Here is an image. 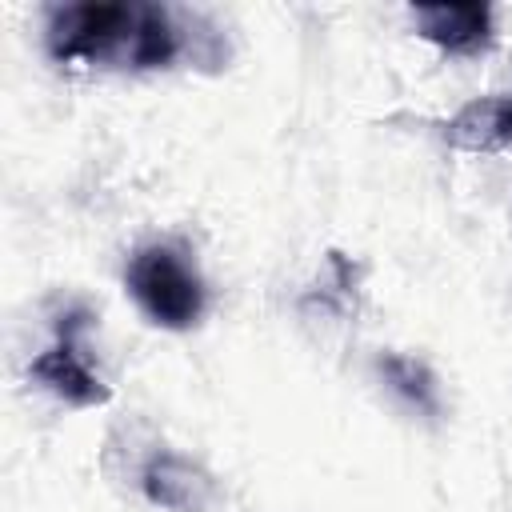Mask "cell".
Returning <instances> with one entry per match:
<instances>
[{"instance_id":"6da1fadb","label":"cell","mask_w":512,"mask_h":512,"mask_svg":"<svg viewBox=\"0 0 512 512\" xmlns=\"http://www.w3.org/2000/svg\"><path fill=\"white\" fill-rule=\"evenodd\" d=\"M48 52L60 64L148 72L180 60L184 28L164 4H64L48 16Z\"/></svg>"},{"instance_id":"7a4b0ae2","label":"cell","mask_w":512,"mask_h":512,"mask_svg":"<svg viewBox=\"0 0 512 512\" xmlns=\"http://www.w3.org/2000/svg\"><path fill=\"white\" fill-rule=\"evenodd\" d=\"M124 284L132 292V300L140 304V312L172 332H184L192 324H200L204 316V280L196 272V264L172 248V244H144L132 252L128 268H124Z\"/></svg>"},{"instance_id":"3957f363","label":"cell","mask_w":512,"mask_h":512,"mask_svg":"<svg viewBox=\"0 0 512 512\" xmlns=\"http://www.w3.org/2000/svg\"><path fill=\"white\" fill-rule=\"evenodd\" d=\"M84 320H88L84 312H68L64 324H60V340L28 364V376L72 408H100V404L112 400V388L88 368V360L80 352L76 332H80Z\"/></svg>"},{"instance_id":"277c9868","label":"cell","mask_w":512,"mask_h":512,"mask_svg":"<svg viewBox=\"0 0 512 512\" xmlns=\"http://www.w3.org/2000/svg\"><path fill=\"white\" fill-rule=\"evenodd\" d=\"M140 492L164 512H208L216 504V480L172 448L148 456L140 468Z\"/></svg>"},{"instance_id":"5b68a950","label":"cell","mask_w":512,"mask_h":512,"mask_svg":"<svg viewBox=\"0 0 512 512\" xmlns=\"http://www.w3.org/2000/svg\"><path fill=\"white\" fill-rule=\"evenodd\" d=\"M412 24L424 40H432L452 56H476L496 36L488 4H416Z\"/></svg>"},{"instance_id":"8992f818","label":"cell","mask_w":512,"mask_h":512,"mask_svg":"<svg viewBox=\"0 0 512 512\" xmlns=\"http://www.w3.org/2000/svg\"><path fill=\"white\" fill-rule=\"evenodd\" d=\"M444 140L452 148H460V152H472V156L504 152L512 144V96H480V100H468L444 124Z\"/></svg>"},{"instance_id":"52a82bcc","label":"cell","mask_w":512,"mask_h":512,"mask_svg":"<svg viewBox=\"0 0 512 512\" xmlns=\"http://www.w3.org/2000/svg\"><path fill=\"white\" fill-rule=\"evenodd\" d=\"M376 372L408 408H416L420 416H440V384L424 360L404 356V352H384L376 360Z\"/></svg>"}]
</instances>
